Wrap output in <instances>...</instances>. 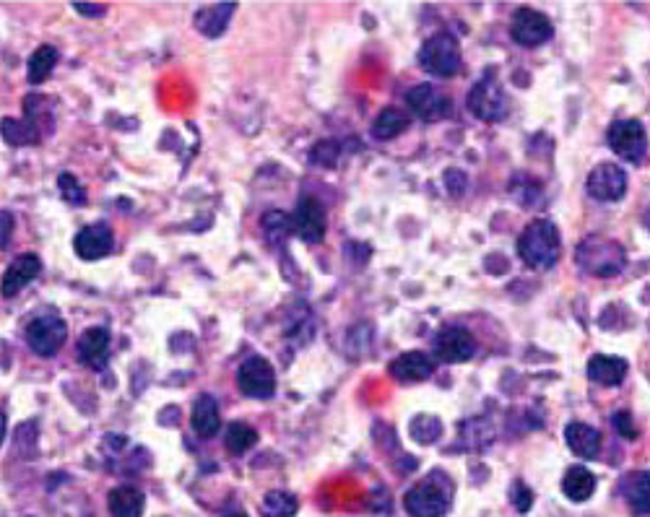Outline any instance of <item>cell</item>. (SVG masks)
<instances>
[{
  "instance_id": "e575fe53",
  "label": "cell",
  "mask_w": 650,
  "mask_h": 517,
  "mask_svg": "<svg viewBox=\"0 0 650 517\" xmlns=\"http://www.w3.org/2000/svg\"><path fill=\"white\" fill-rule=\"evenodd\" d=\"M510 502H513V507L520 512V515H526V512L533 507V492L523 484V481H515L513 489H510Z\"/></svg>"
},
{
  "instance_id": "d6a6232c",
  "label": "cell",
  "mask_w": 650,
  "mask_h": 517,
  "mask_svg": "<svg viewBox=\"0 0 650 517\" xmlns=\"http://www.w3.org/2000/svg\"><path fill=\"white\" fill-rule=\"evenodd\" d=\"M58 188H60V195H63V201L68 203V206L81 208L86 203L84 185H81V182L76 180V175H71V172H63V175L58 177Z\"/></svg>"
},
{
  "instance_id": "4dcf8cb0",
  "label": "cell",
  "mask_w": 650,
  "mask_h": 517,
  "mask_svg": "<svg viewBox=\"0 0 650 517\" xmlns=\"http://www.w3.org/2000/svg\"><path fill=\"white\" fill-rule=\"evenodd\" d=\"M494 440V429L489 427V421L484 419H471L466 424H461V442L471 450H481Z\"/></svg>"
},
{
  "instance_id": "e0dca14e",
  "label": "cell",
  "mask_w": 650,
  "mask_h": 517,
  "mask_svg": "<svg viewBox=\"0 0 650 517\" xmlns=\"http://www.w3.org/2000/svg\"><path fill=\"white\" fill-rule=\"evenodd\" d=\"M237 6L234 3H208V6H201L195 11L193 24L195 29L208 39H216L224 34V29L229 26V19L234 16Z\"/></svg>"
},
{
  "instance_id": "484cf974",
  "label": "cell",
  "mask_w": 650,
  "mask_h": 517,
  "mask_svg": "<svg viewBox=\"0 0 650 517\" xmlns=\"http://www.w3.org/2000/svg\"><path fill=\"white\" fill-rule=\"evenodd\" d=\"M42 138V130L29 120H16V117H3V141L11 146H34Z\"/></svg>"
},
{
  "instance_id": "2e32d148",
  "label": "cell",
  "mask_w": 650,
  "mask_h": 517,
  "mask_svg": "<svg viewBox=\"0 0 650 517\" xmlns=\"http://www.w3.org/2000/svg\"><path fill=\"white\" fill-rule=\"evenodd\" d=\"M432 372H435V362L424 351H406L390 362V375L398 382H422L432 377Z\"/></svg>"
},
{
  "instance_id": "836d02e7",
  "label": "cell",
  "mask_w": 650,
  "mask_h": 517,
  "mask_svg": "<svg viewBox=\"0 0 650 517\" xmlns=\"http://www.w3.org/2000/svg\"><path fill=\"white\" fill-rule=\"evenodd\" d=\"M338 143L336 141H320L315 149L310 151L312 164H320V167H333L338 159Z\"/></svg>"
},
{
  "instance_id": "603a6c76",
  "label": "cell",
  "mask_w": 650,
  "mask_h": 517,
  "mask_svg": "<svg viewBox=\"0 0 650 517\" xmlns=\"http://www.w3.org/2000/svg\"><path fill=\"white\" fill-rule=\"evenodd\" d=\"M596 492V476L585 466H572L567 468L562 476V494L570 502H588Z\"/></svg>"
},
{
  "instance_id": "4fadbf2b",
  "label": "cell",
  "mask_w": 650,
  "mask_h": 517,
  "mask_svg": "<svg viewBox=\"0 0 650 517\" xmlns=\"http://www.w3.org/2000/svg\"><path fill=\"white\" fill-rule=\"evenodd\" d=\"M406 104H409V110L414 112L419 120H424V123H435V120H442V117H448L450 112H453L450 99L429 84L409 89V94H406Z\"/></svg>"
},
{
  "instance_id": "8992f818",
  "label": "cell",
  "mask_w": 650,
  "mask_h": 517,
  "mask_svg": "<svg viewBox=\"0 0 650 517\" xmlns=\"http://www.w3.org/2000/svg\"><path fill=\"white\" fill-rule=\"evenodd\" d=\"M468 110L484 123H500L510 110L505 89L492 76H484L481 81H476L474 89L468 91Z\"/></svg>"
},
{
  "instance_id": "44dd1931",
  "label": "cell",
  "mask_w": 650,
  "mask_h": 517,
  "mask_svg": "<svg viewBox=\"0 0 650 517\" xmlns=\"http://www.w3.org/2000/svg\"><path fill=\"white\" fill-rule=\"evenodd\" d=\"M190 427L198 437L208 440L214 437L221 427V414H219V403L214 401V395H198V401L193 403V414H190Z\"/></svg>"
},
{
  "instance_id": "8fae6325",
  "label": "cell",
  "mask_w": 650,
  "mask_h": 517,
  "mask_svg": "<svg viewBox=\"0 0 650 517\" xmlns=\"http://www.w3.org/2000/svg\"><path fill=\"white\" fill-rule=\"evenodd\" d=\"M476 351L474 336L461 325H448L435 336V354L442 364L468 362Z\"/></svg>"
},
{
  "instance_id": "7c38bea8",
  "label": "cell",
  "mask_w": 650,
  "mask_h": 517,
  "mask_svg": "<svg viewBox=\"0 0 650 517\" xmlns=\"http://www.w3.org/2000/svg\"><path fill=\"white\" fill-rule=\"evenodd\" d=\"M292 219L294 234H297L299 240L310 242V245H318V242L325 240V211L318 198H312V195L299 198Z\"/></svg>"
},
{
  "instance_id": "6da1fadb",
  "label": "cell",
  "mask_w": 650,
  "mask_h": 517,
  "mask_svg": "<svg viewBox=\"0 0 650 517\" xmlns=\"http://www.w3.org/2000/svg\"><path fill=\"white\" fill-rule=\"evenodd\" d=\"M453 494L455 486L448 473L432 471L406 492L403 507L411 517H442L453 505Z\"/></svg>"
},
{
  "instance_id": "277c9868",
  "label": "cell",
  "mask_w": 650,
  "mask_h": 517,
  "mask_svg": "<svg viewBox=\"0 0 650 517\" xmlns=\"http://www.w3.org/2000/svg\"><path fill=\"white\" fill-rule=\"evenodd\" d=\"M422 71L435 78H450L461 71V47L453 34H432L419 50Z\"/></svg>"
},
{
  "instance_id": "3957f363",
  "label": "cell",
  "mask_w": 650,
  "mask_h": 517,
  "mask_svg": "<svg viewBox=\"0 0 650 517\" xmlns=\"http://www.w3.org/2000/svg\"><path fill=\"white\" fill-rule=\"evenodd\" d=\"M520 260L533 271H549L559 260V232L549 219L531 221L518 237Z\"/></svg>"
},
{
  "instance_id": "8d00e7d4",
  "label": "cell",
  "mask_w": 650,
  "mask_h": 517,
  "mask_svg": "<svg viewBox=\"0 0 650 517\" xmlns=\"http://www.w3.org/2000/svg\"><path fill=\"white\" fill-rule=\"evenodd\" d=\"M73 8H76L81 16H91V19H99V16H104V11H107L102 3H73Z\"/></svg>"
},
{
  "instance_id": "ac0fdd59",
  "label": "cell",
  "mask_w": 650,
  "mask_h": 517,
  "mask_svg": "<svg viewBox=\"0 0 650 517\" xmlns=\"http://www.w3.org/2000/svg\"><path fill=\"white\" fill-rule=\"evenodd\" d=\"M39 271H42V260L37 255H19L8 265L6 276H3V297H16L26 284H32L34 278L39 276Z\"/></svg>"
},
{
  "instance_id": "5bb4252c",
  "label": "cell",
  "mask_w": 650,
  "mask_h": 517,
  "mask_svg": "<svg viewBox=\"0 0 650 517\" xmlns=\"http://www.w3.org/2000/svg\"><path fill=\"white\" fill-rule=\"evenodd\" d=\"M112 247H115V234L107 224H89L81 232L76 234V240H73V250L81 260H102L112 253Z\"/></svg>"
},
{
  "instance_id": "83f0119b",
  "label": "cell",
  "mask_w": 650,
  "mask_h": 517,
  "mask_svg": "<svg viewBox=\"0 0 650 517\" xmlns=\"http://www.w3.org/2000/svg\"><path fill=\"white\" fill-rule=\"evenodd\" d=\"M260 227H263V234L271 245H284L294 234V219L284 211H268L260 219Z\"/></svg>"
},
{
  "instance_id": "f546056e",
  "label": "cell",
  "mask_w": 650,
  "mask_h": 517,
  "mask_svg": "<svg viewBox=\"0 0 650 517\" xmlns=\"http://www.w3.org/2000/svg\"><path fill=\"white\" fill-rule=\"evenodd\" d=\"M297 510V497L289 492H268L266 497H263V505H260L263 517H294Z\"/></svg>"
},
{
  "instance_id": "30bf717a",
  "label": "cell",
  "mask_w": 650,
  "mask_h": 517,
  "mask_svg": "<svg viewBox=\"0 0 650 517\" xmlns=\"http://www.w3.org/2000/svg\"><path fill=\"white\" fill-rule=\"evenodd\" d=\"M585 190L591 198L601 203H614L619 201L624 193H627V175L624 169L617 167V164H596L588 175V182H585Z\"/></svg>"
},
{
  "instance_id": "52a82bcc",
  "label": "cell",
  "mask_w": 650,
  "mask_h": 517,
  "mask_svg": "<svg viewBox=\"0 0 650 517\" xmlns=\"http://www.w3.org/2000/svg\"><path fill=\"white\" fill-rule=\"evenodd\" d=\"M237 385L247 398L268 401L276 393V372H273L271 362H266L263 356H250L237 369Z\"/></svg>"
},
{
  "instance_id": "5b68a950",
  "label": "cell",
  "mask_w": 650,
  "mask_h": 517,
  "mask_svg": "<svg viewBox=\"0 0 650 517\" xmlns=\"http://www.w3.org/2000/svg\"><path fill=\"white\" fill-rule=\"evenodd\" d=\"M68 338V325L58 312H42L26 325V343L37 356H52Z\"/></svg>"
},
{
  "instance_id": "d6986e66",
  "label": "cell",
  "mask_w": 650,
  "mask_h": 517,
  "mask_svg": "<svg viewBox=\"0 0 650 517\" xmlns=\"http://www.w3.org/2000/svg\"><path fill=\"white\" fill-rule=\"evenodd\" d=\"M588 377L598 385H604V388H614V385H622L627 372H630V364L624 362L622 356H606V354H596L591 356V362L585 367Z\"/></svg>"
},
{
  "instance_id": "cb8c5ba5",
  "label": "cell",
  "mask_w": 650,
  "mask_h": 517,
  "mask_svg": "<svg viewBox=\"0 0 650 517\" xmlns=\"http://www.w3.org/2000/svg\"><path fill=\"white\" fill-rule=\"evenodd\" d=\"M107 507H110L112 517H141L143 515V494L136 486L123 484L115 486L107 497Z\"/></svg>"
},
{
  "instance_id": "74e56055",
  "label": "cell",
  "mask_w": 650,
  "mask_h": 517,
  "mask_svg": "<svg viewBox=\"0 0 650 517\" xmlns=\"http://www.w3.org/2000/svg\"><path fill=\"white\" fill-rule=\"evenodd\" d=\"M0 224H3V232H0V245H3V250H6L8 240H11L13 216H11V214H8V211H3V214H0Z\"/></svg>"
},
{
  "instance_id": "f35d334b",
  "label": "cell",
  "mask_w": 650,
  "mask_h": 517,
  "mask_svg": "<svg viewBox=\"0 0 650 517\" xmlns=\"http://www.w3.org/2000/svg\"><path fill=\"white\" fill-rule=\"evenodd\" d=\"M227 517H245L242 512H234V515H227Z\"/></svg>"
},
{
  "instance_id": "f1b7e54d",
  "label": "cell",
  "mask_w": 650,
  "mask_h": 517,
  "mask_svg": "<svg viewBox=\"0 0 650 517\" xmlns=\"http://www.w3.org/2000/svg\"><path fill=\"white\" fill-rule=\"evenodd\" d=\"M255 442H258V432L245 421H232L224 434V445L232 455H245L250 447H255Z\"/></svg>"
},
{
  "instance_id": "4316f807",
  "label": "cell",
  "mask_w": 650,
  "mask_h": 517,
  "mask_svg": "<svg viewBox=\"0 0 650 517\" xmlns=\"http://www.w3.org/2000/svg\"><path fill=\"white\" fill-rule=\"evenodd\" d=\"M55 65H58V50L52 45H39L37 50L32 52V58H29V65H26V71H29V84H42L47 81L52 71H55Z\"/></svg>"
},
{
  "instance_id": "ffe728a7",
  "label": "cell",
  "mask_w": 650,
  "mask_h": 517,
  "mask_svg": "<svg viewBox=\"0 0 650 517\" xmlns=\"http://www.w3.org/2000/svg\"><path fill=\"white\" fill-rule=\"evenodd\" d=\"M565 442L572 450V455H578L583 460H593L601 453V434L593 427L583 424V421H572L565 427Z\"/></svg>"
},
{
  "instance_id": "7a4b0ae2",
  "label": "cell",
  "mask_w": 650,
  "mask_h": 517,
  "mask_svg": "<svg viewBox=\"0 0 650 517\" xmlns=\"http://www.w3.org/2000/svg\"><path fill=\"white\" fill-rule=\"evenodd\" d=\"M575 263L588 276L614 278L627 265V250L617 240H609V237H601V234H591L575 250Z\"/></svg>"
},
{
  "instance_id": "9a60e30c",
  "label": "cell",
  "mask_w": 650,
  "mask_h": 517,
  "mask_svg": "<svg viewBox=\"0 0 650 517\" xmlns=\"http://www.w3.org/2000/svg\"><path fill=\"white\" fill-rule=\"evenodd\" d=\"M78 362L91 369H104L110 359V330L102 325L86 328L76 343Z\"/></svg>"
},
{
  "instance_id": "d590c367",
  "label": "cell",
  "mask_w": 650,
  "mask_h": 517,
  "mask_svg": "<svg viewBox=\"0 0 650 517\" xmlns=\"http://www.w3.org/2000/svg\"><path fill=\"white\" fill-rule=\"evenodd\" d=\"M614 427H617V432L622 434L624 440H635L637 437V429H635V424H632V419L627 411H619V414H614Z\"/></svg>"
},
{
  "instance_id": "9c48e42d",
  "label": "cell",
  "mask_w": 650,
  "mask_h": 517,
  "mask_svg": "<svg viewBox=\"0 0 650 517\" xmlns=\"http://www.w3.org/2000/svg\"><path fill=\"white\" fill-rule=\"evenodd\" d=\"M554 34L552 21L546 19L541 11L533 8H518L510 24V37L515 39V45L520 47H539L549 42Z\"/></svg>"
},
{
  "instance_id": "d4e9b609",
  "label": "cell",
  "mask_w": 650,
  "mask_h": 517,
  "mask_svg": "<svg viewBox=\"0 0 650 517\" xmlns=\"http://www.w3.org/2000/svg\"><path fill=\"white\" fill-rule=\"evenodd\" d=\"M406 128H409L406 112L396 110V107H388V110H383L375 117V123H372V138H377V141H393V138L401 136Z\"/></svg>"
},
{
  "instance_id": "ba28073f",
  "label": "cell",
  "mask_w": 650,
  "mask_h": 517,
  "mask_svg": "<svg viewBox=\"0 0 650 517\" xmlns=\"http://www.w3.org/2000/svg\"><path fill=\"white\" fill-rule=\"evenodd\" d=\"M609 146L624 162H640L648 151V133L637 120H617L609 128Z\"/></svg>"
},
{
  "instance_id": "1f68e13d",
  "label": "cell",
  "mask_w": 650,
  "mask_h": 517,
  "mask_svg": "<svg viewBox=\"0 0 650 517\" xmlns=\"http://www.w3.org/2000/svg\"><path fill=\"white\" fill-rule=\"evenodd\" d=\"M409 432L411 437H414V442H419V445H432V442L440 440L442 421L432 414H422L416 416V419H411Z\"/></svg>"
},
{
  "instance_id": "7402d4cb",
  "label": "cell",
  "mask_w": 650,
  "mask_h": 517,
  "mask_svg": "<svg viewBox=\"0 0 650 517\" xmlns=\"http://www.w3.org/2000/svg\"><path fill=\"white\" fill-rule=\"evenodd\" d=\"M627 505L637 515H648L650 512V473L648 471H632L627 476H622L619 481Z\"/></svg>"
}]
</instances>
